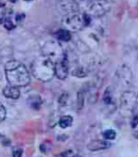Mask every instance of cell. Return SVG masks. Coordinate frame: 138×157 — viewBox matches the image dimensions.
Masks as SVG:
<instances>
[{
    "label": "cell",
    "instance_id": "cell-10",
    "mask_svg": "<svg viewBox=\"0 0 138 157\" xmlns=\"http://www.w3.org/2000/svg\"><path fill=\"white\" fill-rule=\"evenodd\" d=\"M112 146V144L110 143L109 141L105 140H100V139H96L92 140L88 144L87 148L90 151H104L109 149Z\"/></svg>",
    "mask_w": 138,
    "mask_h": 157
},
{
    "label": "cell",
    "instance_id": "cell-14",
    "mask_svg": "<svg viewBox=\"0 0 138 157\" xmlns=\"http://www.w3.org/2000/svg\"><path fill=\"white\" fill-rule=\"evenodd\" d=\"M73 121V117L67 115V116H62V117L59 119L58 124H59V126L62 128V129H66V128L72 126Z\"/></svg>",
    "mask_w": 138,
    "mask_h": 157
},
{
    "label": "cell",
    "instance_id": "cell-28",
    "mask_svg": "<svg viewBox=\"0 0 138 157\" xmlns=\"http://www.w3.org/2000/svg\"><path fill=\"white\" fill-rule=\"evenodd\" d=\"M9 1L11 2V3H15V2L17 1V0H9Z\"/></svg>",
    "mask_w": 138,
    "mask_h": 157
},
{
    "label": "cell",
    "instance_id": "cell-5",
    "mask_svg": "<svg viewBox=\"0 0 138 157\" xmlns=\"http://www.w3.org/2000/svg\"><path fill=\"white\" fill-rule=\"evenodd\" d=\"M136 96L132 91L126 90L124 91L121 96H120V109L123 112V114L125 113H132L135 105H136Z\"/></svg>",
    "mask_w": 138,
    "mask_h": 157
},
{
    "label": "cell",
    "instance_id": "cell-20",
    "mask_svg": "<svg viewBox=\"0 0 138 157\" xmlns=\"http://www.w3.org/2000/svg\"><path fill=\"white\" fill-rule=\"evenodd\" d=\"M68 101H69V94H68L67 92L62 93V94L59 96V98H58V103H59V105H62V106H66Z\"/></svg>",
    "mask_w": 138,
    "mask_h": 157
},
{
    "label": "cell",
    "instance_id": "cell-31",
    "mask_svg": "<svg viewBox=\"0 0 138 157\" xmlns=\"http://www.w3.org/2000/svg\"><path fill=\"white\" fill-rule=\"evenodd\" d=\"M25 1H32V0H25Z\"/></svg>",
    "mask_w": 138,
    "mask_h": 157
},
{
    "label": "cell",
    "instance_id": "cell-17",
    "mask_svg": "<svg viewBox=\"0 0 138 157\" xmlns=\"http://www.w3.org/2000/svg\"><path fill=\"white\" fill-rule=\"evenodd\" d=\"M85 104V96H84V92L83 91H79L77 93V99H76V107L77 110H81L84 106Z\"/></svg>",
    "mask_w": 138,
    "mask_h": 157
},
{
    "label": "cell",
    "instance_id": "cell-23",
    "mask_svg": "<svg viewBox=\"0 0 138 157\" xmlns=\"http://www.w3.org/2000/svg\"><path fill=\"white\" fill-rule=\"evenodd\" d=\"M23 150L22 149H15L12 151V157H22L23 155Z\"/></svg>",
    "mask_w": 138,
    "mask_h": 157
},
{
    "label": "cell",
    "instance_id": "cell-1",
    "mask_svg": "<svg viewBox=\"0 0 138 157\" xmlns=\"http://www.w3.org/2000/svg\"><path fill=\"white\" fill-rule=\"evenodd\" d=\"M5 75L9 85L14 87H25L29 85L31 77L28 70L19 60H9L5 64Z\"/></svg>",
    "mask_w": 138,
    "mask_h": 157
},
{
    "label": "cell",
    "instance_id": "cell-3",
    "mask_svg": "<svg viewBox=\"0 0 138 157\" xmlns=\"http://www.w3.org/2000/svg\"><path fill=\"white\" fill-rule=\"evenodd\" d=\"M64 50L59 42L50 40L47 41L46 44L41 47V56H46L54 62H57L60 60L64 56Z\"/></svg>",
    "mask_w": 138,
    "mask_h": 157
},
{
    "label": "cell",
    "instance_id": "cell-11",
    "mask_svg": "<svg viewBox=\"0 0 138 157\" xmlns=\"http://www.w3.org/2000/svg\"><path fill=\"white\" fill-rule=\"evenodd\" d=\"M3 94L6 98L16 100L20 97V90L17 87L9 85V86H7V87L3 90Z\"/></svg>",
    "mask_w": 138,
    "mask_h": 157
},
{
    "label": "cell",
    "instance_id": "cell-25",
    "mask_svg": "<svg viewBox=\"0 0 138 157\" xmlns=\"http://www.w3.org/2000/svg\"><path fill=\"white\" fill-rule=\"evenodd\" d=\"M72 155H73V151H72V150H69V151H67L61 153V154L58 155V157H71Z\"/></svg>",
    "mask_w": 138,
    "mask_h": 157
},
{
    "label": "cell",
    "instance_id": "cell-13",
    "mask_svg": "<svg viewBox=\"0 0 138 157\" xmlns=\"http://www.w3.org/2000/svg\"><path fill=\"white\" fill-rule=\"evenodd\" d=\"M103 101L106 105H112L113 103V91H112V88L108 87L104 92H103Z\"/></svg>",
    "mask_w": 138,
    "mask_h": 157
},
{
    "label": "cell",
    "instance_id": "cell-16",
    "mask_svg": "<svg viewBox=\"0 0 138 157\" xmlns=\"http://www.w3.org/2000/svg\"><path fill=\"white\" fill-rule=\"evenodd\" d=\"M28 103H29V105L35 109H39L40 105H41V100H40V97L39 96H32L29 98L28 100Z\"/></svg>",
    "mask_w": 138,
    "mask_h": 157
},
{
    "label": "cell",
    "instance_id": "cell-18",
    "mask_svg": "<svg viewBox=\"0 0 138 157\" xmlns=\"http://www.w3.org/2000/svg\"><path fill=\"white\" fill-rule=\"evenodd\" d=\"M103 136L105 139L107 140H113L117 136V133L113 129H107L103 132Z\"/></svg>",
    "mask_w": 138,
    "mask_h": 157
},
{
    "label": "cell",
    "instance_id": "cell-15",
    "mask_svg": "<svg viewBox=\"0 0 138 157\" xmlns=\"http://www.w3.org/2000/svg\"><path fill=\"white\" fill-rule=\"evenodd\" d=\"M72 75L75 77L83 78V77H86L88 75V72L84 67H76L72 72Z\"/></svg>",
    "mask_w": 138,
    "mask_h": 157
},
{
    "label": "cell",
    "instance_id": "cell-4",
    "mask_svg": "<svg viewBox=\"0 0 138 157\" xmlns=\"http://www.w3.org/2000/svg\"><path fill=\"white\" fill-rule=\"evenodd\" d=\"M88 13L92 18H100L110 10L111 5L109 0H96L88 4Z\"/></svg>",
    "mask_w": 138,
    "mask_h": 157
},
{
    "label": "cell",
    "instance_id": "cell-24",
    "mask_svg": "<svg viewBox=\"0 0 138 157\" xmlns=\"http://www.w3.org/2000/svg\"><path fill=\"white\" fill-rule=\"evenodd\" d=\"M24 17H25L24 13H18V14H16V16H15V21L17 23H21L24 19Z\"/></svg>",
    "mask_w": 138,
    "mask_h": 157
},
{
    "label": "cell",
    "instance_id": "cell-30",
    "mask_svg": "<svg viewBox=\"0 0 138 157\" xmlns=\"http://www.w3.org/2000/svg\"><path fill=\"white\" fill-rule=\"evenodd\" d=\"M4 6H5L4 3H1V2H0V8H1V7H4Z\"/></svg>",
    "mask_w": 138,
    "mask_h": 157
},
{
    "label": "cell",
    "instance_id": "cell-2",
    "mask_svg": "<svg viewBox=\"0 0 138 157\" xmlns=\"http://www.w3.org/2000/svg\"><path fill=\"white\" fill-rule=\"evenodd\" d=\"M31 72L38 80L48 82L54 76V62L46 56H40L32 62Z\"/></svg>",
    "mask_w": 138,
    "mask_h": 157
},
{
    "label": "cell",
    "instance_id": "cell-6",
    "mask_svg": "<svg viewBox=\"0 0 138 157\" xmlns=\"http://www.w3.org/2000/svg\"><path fill=\"white\" fill-rule=\"evenodd\" d=\"M64 25L67 27L66 29L69 31H79L85 27L84 23H83L82 15L76 13L67 14V16L63 20Z\"/></svg>",
    "mask_w": 138,
    "mask_h": 157
},
{
    "label": "cell",
    "instance_id": "cell-19",
    "mask_svg": "<svg viewBox=\"0 0 138 157\" xmlns=\"http://www.w3.org/2000/svg\"><path fill=\"white\" fill-rule=\"evenodd\" d=\"M3 24H4V27L6 28L7 30H12V29H14L15 28V25L12 23V21L10 20V18L9 17H7L6 19H5V21L3 22Z\"/></svg>",
    "mask_w": 138,
    "mask_h": 157
},
{
    "label": "cell",
    "instance_id": "cell-26",
    "mask_svg": "<svg viewBox=\"0 0 138 157\" xmlns=\"http://www.w3.org/2000/svg\"><path fill=\"white\" fill-rule=\"evenodd\" d=\"M137 125H138V115L133 117V119L132 121V128H136Z\"/></svg>",
    "mask_w": 138,
    "mask_h": 157
},
{
    "label": "cell",
    "instance_id": "cell-12",
    "mask_svg": "<svg viewBox=\"0 0 138 157\" xmlns=\"http://www.w3.org/2000/svg\"><path fill=\"white\" fill-rule=\"evenodd\" d=\"M54 36L57 37L58 40H59L61 41H65V42L70 41L72 40V33L68 29H58L56 33H54Z\"/></svg>",
    "mask_w": 138,
    "mask_h": 157
},
{
    "label": "cell",
    "instance_id": "cell-7",
    "mask_svg": "<svg viewBox=\"0 0 138 157\" xmlns=\"http://www.w3.org/2000/svg\"><path fill=\"white\" fill-rule=\"evenodd\" d=\"M54 75L60 80L66 79L69 75V59L66 53L60 60L54 62Z\"/></svg>",
    "mask_w": 138,
    "mask_h": 157
},
{
    "label": "cell",
    "instance_id": "cell-9",
    "mask_svg": "<svg viewBox=\"0 0 138 157\" xmlns=\"http://www.w3.org/2000/svg\"><path fill=\"white\" fill-rule=\"evenodd\" d=\"M59 9L66 14L76 13L79 11V4L75 0H59L58 2Z\"/></svg>",
    "mask_w": 138,
    "mask_h": 157
},
{
    "label": "cell",
    "instance_id": "cell-21",
    "mask_svg": "<svg viewBox=\"0 0 138 157\" xmlns=\"http://www.w3.org/2000/svg\"><path fill=\"white\" fill-rule=\"evenodd\" d=\"M82 19H83V23H84L85 26H88L90 25V23L92 22V17L88 12H84L82 14Z\"/></svg>",
    "mask_w": 138,
    "mask_h": 157
},
{
    "label": "cell",
    "instance_id": "cell-22",
    "mask_svg": "<svg viewBox=\"0 0 138 157\" xmlns=\"http://www.w3.org/2000/svg\"><path fill=\"white\" fill-rule=\"evenodd\" d=\"M6 118V108L5 106L0 104V122H2Z\"/></svg>",
    "mask_w": 138,
    "mask_h": 157
},
{
    "label": "cell",
    "instance_id": "cell-8",
    "mask_svg": "<svg viewBox=\"0 0 138 157\" xmlns=\"http://www.w3.org/2000/svg\"><path fill=\"white\" fill-rule=\"evenodd\" d=\"M116 78L119 83L129 87V86L132 85L133 75L132 73L131 69L127 65H122L121 67L118 68V70H117Z\"/></svg>",
    "mask_w": 138,
    "mask_h": 157
},
{
    "label": "cell",
    "instance_id": "cell-29",
    "mask_svg": "<svg viewBox=\"0 0 138 157\" xmlns=\"http://www.w3.org/2000/svg\"><path fill=\"white\" fill-rule=\"evenodd\" d=\"M71 157H82L81 155H78V154H76V155H72Z\"/></svg>",
    "mask_w": 138,
    "mask_h": 157
},
{
    "label": "cell",
    "instance_id": "cell-32",
    "mask_svg": "<svg viewBox=\"0 0 138 157\" xmlns=\"http://www.w3.org/2000/svg\"><path fill=\"white\" fill-rule=\"evenodd\" d=\"M136 98H137V100H138V94H137V96H136Z\"/></svg>",
    "mask_w": 138,
    "mask_h": 157
},
{
    "label": "cell",
    "instance_id": "cell-27",
    "mask_svg": "<svg viewBox=\"0 0 138 157\" xmlns=\"http://www.w3.org/2000/svg\"><path fill=\"white\" fill-rule=\"evenodd\" d=\"M133 136H134V137L138 138V130H137V131H135V132L133 133Z\"/></svg>",
    "mask_w": 138,
    "mask_h": 157
}]
</instances>
